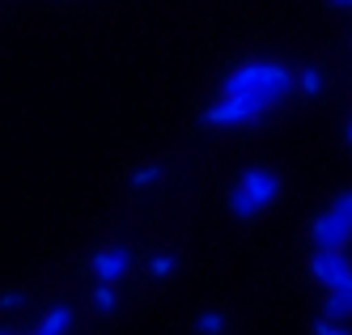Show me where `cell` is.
I'll list each match as a JSON object with an SVG mask.
<instances>
[{
	"label": "cell",
	"mask_w": 352,
	"mask_h": 335,
	"mask_svg": "<svg viewBox=\"0 0 352 335\" xmlns=\"http://www.w3.org/2000/svg\"><path fill=\"white\" fill-rule=\"evenodd\" d=\"M348 140H352V123H348Z\"/></svg>",
	"instance_id": "e0dca14e"
},
{
	"label": "cell",
	"mask_w": 352,
	"mask_h": 335,
	"mask_svg": "<svg viewBox=\"0 0 352 335\" xmlns=\"http://www.w3.org/2000/svg\"><path fill=\"white\" fill-rule=\"evenodd\" d=\"M157 178H162V170H157V166H140V170H132L128 183H132V187H153Z\"/></svg>",
	"instance_id": "8fae6325"
},
{
	"label": "cell",
	"mask_w": 352,
	"mask_h": 335,
	"mask_svg": "<svg viewBox=\"0 0 352 335\" xmlns=\"http://www.w3.org/2000/svg\"><path fill=\"white\" fill-rule=\"evenodd\" d=\"M310 242H314V250H344V246L352 242V221L340 217L336 208L318 213V217L310 221Z\"/></svg>",
	"instance_id": "277c9868"
},
{
	"label": "cell",
	"mask_w": 352,
	"mask_h": 335,
	"mask_svg": "<svg viewBox=\"0 0 352 335\" xmlns=\"http://www.w3.org/2000/svg\"><path fill=\"white\" fill-rule=\"evenodd\" d=\"M272 107H280L272 94H225L221 102L204 111V123L212 127H242V123H255L259 115H267Z\"/></svg>",
	"instance_id": "3957f363"
},
{
	"label": "cell",
	"mask_w": 352,
	"mask_h": 335,
	"mask_svg": "<svg viewBox=\"0 0 352 335\" xmlns=\"http://www.w3.org/2000/svg\"><path fill=\"white\" fill-rule=\"evenodd\" d=\"M322 314H327V318H352V285H340V289H327V301H322Z\"/></svg>",
	"instance_id": "52a82bcc"
},
{
	"label": "cell",
	"mask_w": 352,
	"mask_h": 335,
	"mask_svg": "<svg viewBox=\"0 0 352 335\" xmlns=\"http://www.w3.org/2000/svg\"><path fill=\"white\" fill-rule=\"evenodd\" d=\"M174 268H179V259H174V255H157V259L148 263V272H153V276H170Z\"/></svg>",
	"instance_id": "4fadbf2b"
},
{
	"label": "cell",
	"mask_w": 352,
	"mask_h": 335,
	"mask_svg": "<svg viewBox=\"0 0 352 335\" xmlns=\"http://www.w3.org/2000/svg\"><path fill=\"white\" fill-rule=\"evenodd\" d=\"M331 5H352V0H331Z\"/></svg>",
	"instance_id": "2e32d148"
},
{
	"label": "cell",
	"mask_w": 352,
	"mask_h": 335,
	"mask_svg": "<svg viewBox=\"0 0 352 335\" xmlns=\"http://www.w3.org/2000/svg\"><path fill=\"white\" fill-rule=\"evenodd\" d=\"M34 335H47V331H34Z\"/></svg>",
	"instance_id": "d6986e66"
},
{
	"label": "cell",
	"mask_w": 352,
	"mask_h": 335,
	"mask_svg": "<svg viewBox=\"0 0 352 335\" xmlns=\"http://www.w3.org/2000/svg\"><path fill=\"white\" fill-rule=\"evenodd\" d=\"M94 305H98V310H115V289L111 285H98L94 289Z\"/></svg>",
	"instance_id": "7c38bea8"
},
{
	"label": "cell",
	"mask_w": 352,
	"mask_h": 335,
	"mask_svg": "<svg viewBox=\"0 0 352 335\" xmlns=\"http://www.w3.org/2000/svg\"><path fill=\"white\" fill-rule=\"evenodd\" d=\"M280 195V178H276L272 170H246L242 178H238V187L230 191V213L238 217V221H250L259 208H267V204Z\"/></svg>",
	"instance_id": "7a4b0ae2"
},
{
	"label": "cell",
	"mask_w": 352,
	"mask_h": 335,
	"mask_svg": "<svg viewBox=\"0 0 352 335\" xmlns=\"http://www.w3.org/2000/svg\"><path fill=\"white\" fill-rule=\"evenodd\" d=\"M195 331H199V335H221V331H225V314H217V310L199 314V318H195Z\"/></svg>",
	"instance_id": "30bf717a"
},
{
	"label": "cell",
	"mask_w": 352,
	"mask_h": 335,
	"mask_svg": "<svg viewBox=\"0 0 352 335\" xmlns=\"http://www.w3.org/2000/svg\"><path fill=\"white\" fill-rule=\"evenodd\" d=\"M68 327H72V310H68V305H52L38 331H47V335H64Z\"/></svg>",
	"instance_id": "ba28073f"
},
{
	"label": "cell",
	"mask_w": 352,
	"mask_h": 335,
	"mask_svg": "<svg viewBox=\"0 0 352 335\" xmlns=\"http://www.w3.org/2000/svg\"><path fill=\"white\" fill-rule=\"evenodd\" d=\"M225 94H272L276 102H285L297 89V76L280 64H242L225 76Z\"/></svg>",
	"instance_id": "6da1fadb"
},
{
	"label": "cell",
	"mask_w": 352,
	"mask_h": 335,
	"mask_svg": "<svg viewBox=\"0 0 352 335\" xmlns=\"http://www.w3.org/2000/svg\"><path fill=\"white\" fill-rule=\"evenodd\" d=\"M21 301H26V297H21L17 289H13V293H0V310H17Z\"/></svg>",
	"instance_id": "9a60e30c"
},
{
	"label": "cell",
	"mask_w": 352,
	"mask_h": 335,
	"mask_svg": "<svg viewBox=\"0 0 352 335\" xmlns=\"http://www.w3.org/2000/svg\"><path fill=\"white\" fill-rule=\"evenodd\" d=\"M310 276L318 280L322 289L352 285V259H348L344 250H314L310 255Z\"/></svg>",
	"instance_id": "5b68a950"
},
{
	"label": "cell",
	"mask_w": 352,
	"mask_h": 335,
	"mask_svg": "<svg viewBox=\"0 0 352 335\" xmlns=\"http://www.w3.org/2000/svg\"><path fill=\"white\" fill-rule=\"evenodd\" d=\"M314 335H352V331L336 327V318H318V323H314Z\"/></svg>",
	"instance_id": "5bb4252c"
},
{
	"label": "cell",
	"mask_w": 352,
	"mask_h": 335,
	"mask_svg": "<svg viewBox=\"0 0 352 335\" xmlns=\"http://www.w3.org/2000/svg\"><path fill=\"white\" fill-rule=\"evenodd\" d=\"M0 335H13V331H0Z\"/></svg>",
	"instance_id": "ac0fdd59"
},
{
	"label": "cell",
	"mask_w": 352,
	"mask_h": 335,
	"mask_svg": "<svg viewBox=\"0 0 352 335\" xmlns=\"http://www.w3.org/2000/svg\"><path fill=\"white\" fill-rule=\"evenodd\" d=\"M89 268H94V276L102 280V285H111V280H119L123 272L132 268V250H128V246H107V250L94 255Z\"/></svg>",
	"instance_id": "8992f818"
},
{
	"label": "cell",
	"mask_w": 352,
	"mask_h": 335,
	"mask_svg": "<svg viewBox=\"0 0 352 335\" xmlns=\"http://www.w3.org/2000/svg\"><path fill=\"white\" fill-rule=\"evenodd\" d=\"M297 89H301V94H310V98H314V94H322V72H318V68L297 72Z\"/></svg>",
	"instance_id": "9c48e42d"
}]
</instances>
